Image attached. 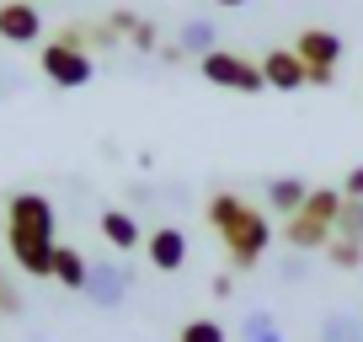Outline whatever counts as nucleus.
<instances>
[{
	"mask_svg": "<svg viewBox=\"0 0 363 342\" xmlns=\"http://www.w3.org/2000/svg\"><path fill=\"white\" fill-rule=\"evenodd\" d=\"M59 219L54 204L33 187L6 198V246H11V263L27 278H54V251H59Z\"/></svg>",
	"mask_w": 363,
	"mask_h": 342,
	"instance_id": "obj_1",
	"label": "nucleus"
},
{
	"mask_svg": "<svg viewBox=\"0 0 363 342\" xmlns=\"http://www.w3.org/2000/svg\"><path fill=\"white\" fill-rule=\"evenodd\" d=\"M208 225H214V236L225 241L230 267H235V273H251V267L262 263V251L272 246L267 209L246 204L240 193H214V198H208Z\"/></svg>",
	"mask_w": 363,
	"mask_h": 342,
	"instance_id": "obj_2",
	"label": "nucleus"
},
{
	"mask_svg": "<svg viewBox=\"0 0 363 342\" xmlns=\"http://www.w3.org/2000/svg\"><path fill=\"white\" fill-rule=\"evenodd\" d=\"M342 187H310L305 209L294 219H284V241L294 251H326L337 241V214H342Z\"/></svg>",
	"mask_w": 363,
	"mask_h": 342,
	"instance_id": "obj_3",
	"label": "nucleus"
},
{
	"mask_svg": "<svg viewBox=\"0 0 363 342\" xmlns=\"http://www.w3.org/2000/svg\"><path fill=\"white\" fill-rule=\"evenodd\" d=\"M198 75H203L208 86H225V92H240V96H257V92H267L262 59L251 65L246 54H230V48H208V54L198 59Z\"/></svg>",
	"mask_w": 363,
	"mask_h": 342,
	"instance_id": "obj_4",
	"label": "nucleus"
},
{
	"mask_svg": "<svg viewBox=\"0 0 363 342\" xmlns=\"http://www.w3.org/2000/svg\"><path fill=\"white\" fill-rule=\"evenodd\" d=\"M38 70H43L48 86H59V92H80V86H91V75H96V59H91L86 48H69V43H59V38H48V43L38 48Z\"/></svg>",
	"mask_w": 363,
	"mask_h": 342,
	"instance_id": "obj_5",
	"label": "nucleus"
},
{
	"mask_svg": "<svg viewBox=\"0 0 363 342\" xmlns=\"http://www.w3.org/2000/svg\"><path fill=\"white\" fill-rule=\"evenodd\" d=\"M43 38V11L38 0H0V43H38Z\"/></svg>",
	"mask_w": 363,
	"mask_h": 342,
	"instance_id": "obj_6",
	"label": "nucleus"
},
{
	"mask_svg": "<svg viewBox=\"0 0 363 342\" xmlns=\"http://www.w3.org/2000/svg\"><path fill=\"white\" fill-rule=\"evenodd\" d=\"M145 257L155 273H182L187 267V236H182L177 225H155L145 236Z\"/></svg>",
	"mask_w": 363,
	"mask_h": 342,
	"instance_id": "obj_7",
	"label": "nucleus"
},
{
	"mask_svg": "<svg viewBox=\"0 0 363 342\" xmlns=\"http://www.w3.org/2000/svg\"><path fill=\"white\" fill-rule=\"evenodd\" d=\"M262 75H267V92H299V86H310V65L294 48H267L262 54Z\"/></svg>",
	"mask_w": 363,
	"mask_h": 342,
	"instance_id": "obj_8",
	"label": "nucleus"
},
{
	"mask_svg": "<svg viewBox=\"0 0 363 342\" xmlns=\"http://www.w3.org/2000/svg\"><path fill=\"white\" fill-rule=\"evenodd\" d=\"M128 267H118V263H91V284H86V299L91 305H102V310H113V305H123L128 299Z\"/></svg>",
	"mask_w": 363,
	"mask_h": 342,
	"instance_id": "obj_9",
	"label": "nucleus"
},
{
	"mask_svg": "<svg viewBox=\"0 0 363 342\" xmlns=\"http://www.w3.org/2000/svg\"><path fill=\"white\" fill-rule=\"evenodd\" d=\"M294 54L305 59L310 70H337L342 65V38L326 33V27H305V33L294 38Z\"/></svg>",
	"mask_w": 363,
	"mask_h": 342,
	"instance_id": "obj_10",
	"label": "nucleus"
},
{
	"mask_svg": "<svg viewBox=\"0 0 363 342\" xmlns=\"http://www.w3.org/2000/svg\"><path fill=\"white\" fill-rule=\"evenodd\" d=\"M96 230H102V241H107L113 251H134V246H145V230H139V219L128 214V209H102Z\"/></svg>",
	"mask_w": 363,
	"mask_h": 342,
	"instance_id": "obj_11",
	"label": "nucleus"
},
{
	"mask_svg": "<svg viewBox=\"0 0 363 342\" xmlns=\"http://www.w3.org/2000/svg\"><path fill=\"white\" fill-rule=\"evenodd\" d=\"M305 198H310V182H299V177H272L267 182V214L294 219L299 209H305Z\"/></svg>",
	"mask_w": 363,
	"mask_h": 342,
	"instance_id": "obj_12",
	"label": "nucleus"
},
{
	"mask_svg": "<svg viewBox=\"0 0 363 342\" xmlns=\"http://www.w3.org/2000/svg\"><path fill=\"white\" fill-rule=\"evenodd\" d=\"M54 284L86 294V284H91V257H80V246H65V241H59V251H54Z\"/></svg>",
	"mask_w": 363,
	"mask_h": 342,
	"instance_id": "obj_13",
	"label": "nucleus"
},
{
	"mask_svg": "<svg viewBox=\"0 0 363 342\" xmlns=\"http://www.w3.org/2000/svg\"><path fill=\"white\" fill-rule=\"evenodd\" d=\"M326 257H331V267H342V273H358L363 267V241H331L326 246Z\"/></svg>",
	"mask_w": 363,
	"mask_h": 342,
	"instance_id": "obj_14",
	"label": "nucleus"
},
{
	"mask_svg": "<svg viewBox=\"0 0 363 342\" xmlns=\"http://www.w3.org/2000/svg\"><path fill=\"white\" fill-rule=\"evenodd\" d=\"M337 236H342V241H363V198H342Z\"/></svg>",
	"mask_w": 363,
	"mask_h": 342,
	"instance_id": "obj_15",
	"label": "nucleus"
},
{
	"mask_svg": "<svg viewBox=\"0 0 363 342\" xmlns=\"http://www.w3.org/2000/svg\"><path fill=\"white\" fill-rule=\"evenodd\" d=\"M177 342H225V326H219V321H208V316H198V321H187V326H182Z\"/></svg>",
	"mask_w": 363,
	"mask_h": 342,
	"instance_id": "obj_16",
	"label": "nucleus"
},
{
	"mask_svg": "<svg viewBox=\"0 0 363 342\" xmlns=\"http://www.w3.org/2000/svg\"><path fill=\"white\" fill-rule=\"evenodd\" d=\"M246 342H284V331L272 326V316H262V310H257V316L246 321Z\"/></svg>",
	"mask_w": 363,
	"mask_h": 342,
	"instance_id": "obj_17",
	"label": "nucleus"
},
{
	"mask_svg": "<svg viewBox=\"0 0 363 342\" xmlns=\"http://www.w3.org/2000/svg\"><path fill=\"white\" fill-rule=\"evenodd\" d=\"M182 48H187V54H198V59H203L208 48H214V33H208L203 22H193V27H187V33H182Z\"/></svg>",
	"mask_w": 363,
	"mask_h": 342,
	"instance_id": "obj_18",
	"label": "nucleus"
},
{
	"mask_svg": "<svg viewBox=\"0 0 363 342\" xmlns=\"http://www.w3.org/2000/svg\"><path fill=\"white\" fill-rule=\"evenodd\" d=\"M320 337H326V342H358V321H347V316H331L326 326H320Z\"/></svg>",
	"mask_w": 363,
	"mask_h": 342,
	"instance_id": "obj_19",
	"label": "nucleus"
},
{
	"mask_svg": "<svg viewBox=\"0 0 363 342\" xmlns=\"http://www.w3.org/2000/svg\"><path fill=\"white\" fill-rule=\"evenodd\" d=\"M54 38H59V43H69V48H86V54H91V27H86V22H65Z\"/></svg>",
	"mask_w": 363,
	"mask_h": 342,
	"instance_id": "obj_20",
	"label": "nucleus"
},
{
	"mask_svg": "<svg viewBox=\"0 0 363 342\" xmlns=\"http://www.w3.org/2000/svg\"><path fill=\"white\" fill-rule=\"evenodd\" d=\"M128 43H134V48H145V54H160V33H155V27H150V22H139Z\"/></svg>",
	"mask_w": 363,
	"mask_h": 342,
	"instance_id": "obj_21",
	"label": "nucleus"
},
{
	"mask_svg": "<svg viewBox=\"0 0 363 342\" xmlns=\"http://www.w3.org/2000/svg\"><path fill=\"white\" fill-rule=\"evenodd\" d=\"M107 22H113V33H118V38H134L139 16H134V11H113V16H107Z\"/></svg>",
	"mask_w": 363,
	"mask_h": 342,
	"instance_id": "obj_22",
	"label": "nucleus"
},
{
	"mask_svg": "<svg viewBox=\"0 0 363 342\" xmlns=\"http://www.w3.org/2000/svg\"><path fill=\"white\" fill-rule=\"evenodd\" d=\"M0 316H22V294L11 284H0Z\"/></svg>",
	"mask_w": 363,
	"mask_h": 342,
	"instance_id": "obj_23",
	"label": "nucleus"
},
{
	"mask_svg": "<svg viewBox=\"0 0 363 342\" xmlns=\"http://www.w3.org/2000/svg\"><path fill=\"white\" fill-rule=\"evenodd\" d=\"M113 43H118L113 22H102V27H91V48H113Z\"/></svg>",
	"mask_w": 363,
	"mask_h": 342,
	"instance_id": "obj_24",
	"label": "nucleus"
},
{
	"mask_svg": "<svg viewBox=\"0 0 363 342\" xmlns=\"http://www.w3.org/2000/svg\"><path fill=\"white\" fill-rule=\"evenodd\" d=\"M342 193H347V198H363V166H352L347 177H342Z\"/></svg>",
	"mask_w": 363,
	"mask_h": 342,
	"instance_id": "obj_25",
	"label": "nucleus"
},
{
	"mask_svg": "<svg viewBox=\"0 0 363 342\" xmlns=\"http://www.w3.org/2000/svg\"><path fill=\"white\" fill-rule=\"evenodd\" d=\"M230 294H235V278L219 273V278H214V299H230Z\"/></svg>",
	"mask_w": 363,
	"mask_h": 342,
	"instance_id": "obj_26",
	"label": "nucleus"
},
{
	"mask_svg": "<svg viewBox=\"0 0 363 342\" xmlns=\"http://www.w3.org/2000/svg\"><path fill=\"white\" fill-rule=\"evenodd\" d=\"M214 6H225V11H235V6H251V0H214Z\"/></svg>",
	"mask_w": 363,
	"mask_h": 342,
	"instance_id": "obj_27",
	"label": "nucleus"
},
{
	"mask_svg": "<svg viewBox=\"0 0 363 342\" xmlns=\"http://www.w3.org/2000/svg\"><path fill=\"white\" fill-rule=\"evenodd\" d=\"M0 236H6V214H0Z\"/></svg>",
	"mask_w": 363,
	"mask_h": 342,
	"instance_id": "obj_28",
	"label": "nucleus"
},
{
	"mask_svg": "<svg viewBox=\"0 0 363 342\" xmlns=\"http://www.w3.org/2000/svg\"><path fill=\"white\" fill-rule=\"evenodd\" d=\"M0 284H6V273H0Z\"/></svg>",
	"mask_w": 363,
	"mask_h": 342,
	"instance_id": "obj_29",
	"label": "nucleus"
}]
</instances>
